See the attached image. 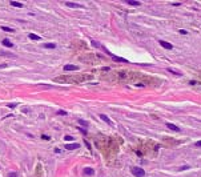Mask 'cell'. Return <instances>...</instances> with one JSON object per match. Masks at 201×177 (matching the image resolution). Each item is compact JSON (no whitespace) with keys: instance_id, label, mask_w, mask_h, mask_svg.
<instances>
[{"instance_id":"15","label":"cell","mask_w":201,"mask_h":177,"mask_svg":"<svg viewBox=\"0 0 201 177\" xmlns=\"http://www.w3.org/2000/svg\"><path fill=\"white\" fill-rule=\"evenodd\" d=\"M84 170H85V175H93V173H95L92 168H85Z\"/></svg>"},{"instance_id":"4","label":"cell","mask_w":201,"mask_h":177,"mask_svg":"<svg viewBox=\"0 0 201 177\" xmlns=\"http://www.w3.org/2000/svg\"><path fill=\"white\" fill-rule=\"evenodd\" d=\"M79 147H80V145L76 144V142H75V144H67V145H65V149H68V150H73V149H77Z\"/></svg>"},{"instance_id":"2","label":"cell","mask_w":201,"mask_h":177,"mask_svg":"<svg viewBox=\"0 0 201 177\" xmlns=\"http://www.w3.org/2000/svg\"><path fill=\"white\" fill-rule=\"evenodd\" d=\"M158 43H160V45H161V47H164L165 49H172V48H173V45L169 44V43L165 41V40H160Z\"/></svg>"},{"instance_id":"10","label":"cell","mask_w":201,"mask_h":177,"mask_svg":"<svg viewBox=\"0 0 201 177\" xmlns=\"http://www.w3.org/2000/svg\"><path fill=\"white\" fill-rule=\"evenodd\" d=\"M100 117H101V119H103V120H104V121H105V122H108V124H109V125H113V122H112V121H111V120H109L108 117H107V116H105V115H100Z\"/></svg>"},{"instance_id":"13","label":"cell","mask_w":201,"mask_h":177,"mask_svg":"<svg viewBox=\"0 0 201 177\" xmlns=\"http://www.w3.org/2000/svg\"><path fill=\"white\" fill-rule=\"evenodd\" d=\"M31 40H40V36L35 35V33H29V36H28Z\"/></svg>"},{"instance_id":"16","label":"cell","mask_w":201,"mask_h":177,"mask_svg":"<svg viewBox=\"0 0 201 177\" xmlns=\"http://www.w3.org/2000/svg\"><path fill=\"white\" fill-rule=\"evenodd\" d=\"M79 124H80V125H83V127H87V125H88V122H87L85 120L80 119V120H79Z\"/></svg>"},{"instance_id":"18","label":"cell","mask_w":201,"mask_h":177,"mask_svg":"<svg viewBox=\"0 0 201 177\" xmlns=\"http://www.w3.org/2000/svg\"><path fill=\"white\" fill-rule=\"evenodd\" d=\"M57 115H60V116H65V115H67V112H65V111H57Z\"/></svg>"},{"instance_id":"8","label":"cell","mask_w":201,"mask_h":177,"mask_svg":"<svg viewBox=\"0 0 201 177\" xmlns=\"http://www.w3.org/2000/svg\"><path fill=\"white\" fill-rule=\"evenodd\" d=\"M64 71H77V67L76 65H72V64H68L64 67Z\"/></svg>"},{"instance_id":"22","label":"cell","mask_w":201,"mask_h":177,"mask_svg":"<svg viewBox=\"0 0 201 177\" xmlns=\"http://www.w3.org/2000/svg\"><path fill=\"white\" fill-rule=\"evenodd\" d=\"M179 32H180V33H183V35H186V33H188V32H186V31H185V29H180V31H179Z\"/></svg>"},{"instance_id":"14","label":"cell","mask_w":201,"mask_h":177,"mask_svg":"<svg viewBox=\"0 0 201 177\" xmlns=\"http://www.w3.org/2000/svg\"><path fill=\"white\" fill-rule=\"evenodd\" d=\"M168 72H171V73H173V75H176V76H181V73H180V72H177V71H174V69H172V68H168Z\"/></svg>"},{"instance_id":"7","label":"cell","mask_w":201,"mask_h":177,"mask_svg":"<svg viewBox=\"0 0 201 177\" xmlns=\"http://www.w3.org/2000/svg\"><path fill=\"white\" fill-rule=\"evenodd\" d=\"M108 55H111V56H112V59L115 60V61H120V63H127V60H125V59H123V57H117V56L112 55L111 52H108Z\"/></svg>"},{"instance_id":"12","label":"cell","mask_w":201,"mask_h":177,"mask_svg":"<svg viewBox=\"0 0 201 177\" xmlns=\"http://www.w3.org/2000/svg\"><path fill=\"white\" fill-rule=\"evenodd\" d=\"M127 3L131 5H135V7H137V5H140V1H135V0H127Z\"/></svg>"},{"instance_id":"9","label":"cell","mask_w":201,"mask_h":177,"mask_svg":"<svg viewBox=\"0 0 201 177\" xmlns=\"http://www.w3.org/2000/svg\"><path fill=\"white\" fill-rule=\"evenodd\" d=\"M44 48H47V49H53V48H56V44L55 43H47V44H44Z\"/></svg>"},{"instance_id":"20","label":"cell","mask_w":201,"mask_h":177,"mask_svg":"<svg viewBox=\"0 0 201 177\" xmlns=\"http://www.w3.org/2000/svg\"><path fill=\"white\" fill-rule=\"evenodd\" d=\"M189 168H191L189 165H184V167H181V168H180V170H186V169H189Z\"/></svg>"},{"instance_id":"3","label":"cell","mask_w":201,"mask_h":177,"mask_svg":"<svg viewBox=\"0 0 201 177\" xmlns=\"http://www.w3.org/2000/svg\"><path fill=\"white\" fill-rule=\"evenodd\" d=\"M67 7H71V8H83L84 5L83 4H77V3H71V1H67L65 3Z\"/></svg>"},{"instance_id":"24","label":"cell","mask_w":201,"mask_h":177,"mask_svg":"<svg viewBox=\"0 0 201 177\" xmlns=\"http://www.w3.org/2000/svg\"><path fill=\"white\" fill-rule=\"evenodd\" d=\"M43 139H44V140H51L49 136H44V135H43Z\"/></svg>"},{"instance_id":"21","label":"cell","mask_w":201,"mask_h":177,"mask_svg":"<svg viewBox=\"0 0 201 177\" xmlns=\"http://www.w3.org/2000/svg\"><path fill=\"white\" fill-rule=\"evenodd\" d=\"M8 177H18V173H15V172H13V173H9V176H8Z\"/></svg>"},{"instance_id":"1","label":"cell","mask_w":201,"mask_h":177,"mask_svg":"<svg viewBox=\"0 0 201 177\" xmlns=\"http://www.w3.org/2000/svg\"><path fill=\"white\" fill-rule=\"evenodd\" d=\"M132 175L135 177H144L145 176V170L140 167H133L132 168Z\"/></svg>"},{"instance_id":"25","label":"cell","mask_w":201,"mask_h":177,"mask_svg":"<svg viewBox=\"0 0 201 177\" xmlns=\"http://www.w3.org/2000/svg\"><path fill=\"white\" fill-rule=\"evenodd\" d=\"M196 147H201V141H197L196 142Z\"/></svg>"},{"instance_id":"19","label":"cell","mask_w":201,"mask_h":177,"mask_svg":"<svg viewBox=\"0 0 201 177\" xmlns=\"http://www.w3.org/2000/svg\"><path fill=\"white\" fill-rule=\"evenodd\" d=\"M64 140H65V141H72L73 137H72V136H65V137H64Z\"/></svg>"},{"instance_id":"5","label":"cell","mask_w":201,"mask_h":177,"mask_svg":"<svg viewBox=\"0 0 201 177\" xmlns=\"http://www.w3.org/2000/svg\"><path fill=\"white\" fill-rule=\"evenodd\" d=\"M166 127H168L169 129L174 130V132H180V128H179V127H176L174 124H171V122H166Z\"/></svg>"},{"instance_id":"23","label":"cell","mask_w":201,"mask_h":177,"mask_svg":"<svg viewBox=\"0 0 201 177\" xmlns=\"http://www.w3.org/2000/svg\"><path fill=\"white\" fill-rule=\"evenodd\" d=\"M8 107H9V108H15L16 104H8Z\"/></svg>"},{"instance_id":"11","label":"cell","mask_w":201,"mask_h":177,"mask_svg":"<svg viewBox=\"0 0 201 177\" xmlns=\"http://www.w3.org/2000/svg\"><path fill=\"white\" fill-rule=\"evenodd\" d=\"M11 5L12 7H18V8H23V4L19 1H11Z\"/></svg>"},{"instance_id":"6","label":"cell","mask_w":201,"mask_h":177,"mask_svg":"<svg viewBox=\"0 0 201 177\" xmlns=\"http://www.w3.org/2000/svg\"><path fill=\"white\" fill-rule=\"evenodd\" d=\"M1 44L5 45V47H8V48H12L13 47V43H11V40H8V39H4L1 41Z\"/></svg>"},{"instance_id":"17","label":"cell","mask_w":201,"mask_h":177,"mask_svg":"<svg viewBox=\"0 0 201 177\" xmlns=\"http://www.w3.org/2000/svg\"><path fill=\"white\" fill-rule=\"evenodd\" d=\"M1 29L3 31H7V32H13L12 28H8V27H1Z\"/></svg>"}]
</instances>
